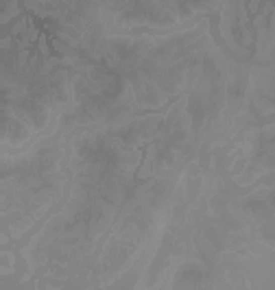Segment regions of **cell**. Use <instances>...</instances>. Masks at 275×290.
<instances>
[{"mask_svg":"<svg viewBox=\"0 0 275 290\" xmlns=\"http://www.w3.org/2000/svg\"><path fill=\"white\" fill-rule=\"evenodd\" d=\"M0 260H3V268H0V273H3V275H11L13 273V262H16V255H13V251H9V249H3Z\"/></svg>","mask_w":275,"mask_h":290,"instance_id":"1","label":"cell"}]
</instances>
